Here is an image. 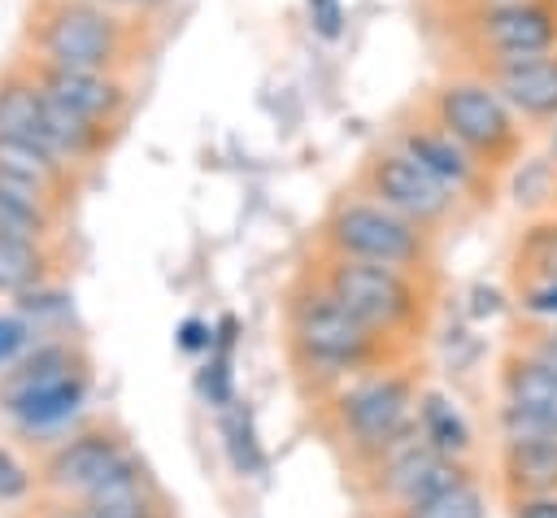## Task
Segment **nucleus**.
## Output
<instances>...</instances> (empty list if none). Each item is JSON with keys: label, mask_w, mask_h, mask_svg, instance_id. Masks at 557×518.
<instances>
[{"label": "nucleus", "mask_w": 557, "mask_h": 518, "mask_svg": "<svg viewBox=\"0 0 557 518\" xmlns=\"http://www.w3.org/2000/svg\"><path fill=\"white\" fill-rule=\"evenodd\" d=\"M0 135L13 139H30L48 152H57L52 135H48V118H44V96L35 87V78L26 70H9L0 78ZM61 157V152H57ZM65 161V157H61Z\"/></svg>", "instance_id": "obj_17"}, {"label": "nucleus", "mask_w": 557, "mask_h": 518, "mask_svg": "<svg viewBox=\"0 0 557 518\" xmlns=\"http://www.w3.org/2000/svg\"><path fill=\"white\" fill-rule=\"evenodd\" d=\"M152 17L157 13H122L91 0H39L26 22V39L35 48V61L131 74L157 44Z\"/></svg>", "instance_id": "obj_2"}, {"label": "nucleus", "mask_w": 557, "mask_h": 518, "mask_svg": "<svg viewBox=\"0 0 557 518\" xmlns=\"http://www.w3.org/2000/svg\"><path fill=\"white\" fill-rule=\"evenodd\" d=\"M91 4H104V9H122V13H161V9H170L174 0H91Z\"/></svg>", "instance_id": "obj_29"}, {"label": "nucleus", "mask_w": 557, "mask_h": 518, "mask_svg": "<svg viewBox=\"0 0 557 518\" xmlns=\"http://www.w3.org/2000/svg\"><path fill=\"white\" fill-rule=\"evenodd\" d=\"M509 518H557V492H540V496H513Z\"/></svg>", "instance_id": "obj_27"}, {"label": "nucleus", "mask_w": 557, "mask_h": 518, "mask_svg": "<svg viewBox=\"0 0 557 518\" xmlns=\"http://www.w3.org/2000/svg\"><path fill=\"white\" fill-rule=\"evenodd\" d=\"M39 518H91V514L83 509V501H78V496H61V501H57V505H48Z\"/></svg>", "instance_id": "obj_31"}, {"label": "nucleus", "mask_w": 557, "mask_h": 518, "mask_svg": "<svg viewBox=\"0 0 557 518\" xmlns=\"http://www.w3.org/2000/svg\"><path fill=\"white\" fill-rule=\"evenodd\" d=\"M444 4H453V9H470V4H500V0H444Z\"/></svg>", "instance_id": "obj_32"}, {"label": "nucleus", "mask_w": 557, "mask_h": 518, "mask_svg": "<svg viewBox=\"0 0 557 518\" xmlns=\"http://www.w3.org/2000/svg\"><path fill=\"white\" fill-rule=\"evenodd\" d=\"M48 270H52L48 239H26V235L0 231V292L4 296L39 292L48 283Z\"/></svg>", "instance_id": "obj_20"}, {"label": "nucleus", "mask_w": 557, "mask_h": 518, "mask_svg": "<svg viewBox=\"0 0 557 518\" xmlns=\"http://www.w3.org/2000/svg\"><path fill=\"white\" fill-rule=\"evenodd\" d=\"M474 74L492 83L522 122L557 118V48L540 57H522V61H479Z\"/></svg>", "instance_id": "obj_13"}, {"label": "nucleus", "mask_w": 557, "mask_h": 518, "mask_svg": "<svg viewBox=\"0 0 557 518\" xmlns=\"http://www.w3.org/2000/svg\"><path fill=\"white\" fill-rule=\"evenodd\" d=\"M57 218H61V205H52L48 196L0 178V231L26 235V239H52Z\"/></svg>", "instance_id": "obj_22"}, {"label": "nucleus", "mask_w": 557, "mask_h": 518, "mask_svg": "<svg viewBox=\"0 0 557 518\" xmlns=\"http://www.w3.org/2000/svg\"><path fill=\"white\" fill-rule=\"evenodd\" d=\"M500 435H557V374H548L527 353L500 361Z\"/></svg>", "instance_id": "obj_12"}, {"label": "nucleus", "mask_w": 557, "mask_h": 518, "mask_svg": "<svg viewBox=\"0 0 557 518\" xmlns=\"http://www.w3.org/2000/svg\"><path fill=\"white\" fill-rule=\"evenodd\" d=\"M426 113L457 139L466 144L487 170H509L522 152V118L505 104V96L483 83L479 74L466 78H444L431 100Z\"/></svg>", "instance_id": "obj_6"}, {"label": "nucleus", "mask_w": 557, "mask_h": 518, "mask_svg": "<svg viewBox=\"0 0 557 518\" xmlns=\"http://www.w3.org/2000/svg\"><path fill=\"white\" fill-rule=\"evenodd\" d=\"M87 383H91V374H87V370H78V374H65V379L39 383V387H30V392H22V396L4 400V409H9L26 431H48V427L65 422V418L83 405Z\"/></svg>", "instance_id": "obj_18"}, {"label": "nucleus", "mask_w": 557, "mask_h": 518, "mask_svg": "<svg viewBox=\"0 0 557 518\" xmlns=\"http://www.w3.org/2000/svg\"><path fill=\"white\" fill-rule=\"evenodd\" d=\"M122 457H131V435L117 422H96L74 431L44 457L39 483L57 496H87Z\"/></svg>", "instance_id": "obj_11"}, {"label": "nucleus", "mask_w": 557, "mask_h": 518, "mask_svg": "<svg viewBox=\"0 0 557 518\" xmlns=\"http://www.w3.org/2000/svg\"><path fill=\"white\" fill-rule=\"evenodd\" d=\"M548 148H553V161H557V118H553V139H548Z\"/></svg>", "instance_id": "obj_33"}, {"label": "nucleus", "mask_w": 557, "mask_h": 518, "mask_svg": "<svg viewBox=\"0 0 557 518\" xmlns=\"http://www.w3.org/2000/svg\"><path fill=\"white\" fill-rule=\"evenodd\" d=\"M0 178L17 183L26 192H39V196H48L52 205L65 209V200L78 187V165L61 161L57 152H48V148H39L30 139L0 135Z\"/></svg>", "instance_id": "obj_15"}, {"label": "nucleus", "mask_w": 557, "mask_h": 518, "mask_svg": "<svg viewBox=\"0 0 557 518\" xmlns=\"http://www.w3.org/2000/svg\"><path fill=\"white\" fill-rule=\"evenodd\" d=\"M22 340H26V326L13 322V318H0V366L13 361V353L22 348Z\"/></svg>", "instance_id": "obj_28"}, {"label": "nucleus", "mask_w": 557, "mask_h": 518, "mask_svg": "<svg viewBox=\"0 0 557 518\" xmlns=\"http://www.w3.org/2000/svg\"><path fill=\"white\" fill-rule=\"evenodd\" d=\"M392 518H487V501H483V488L466 474L440 492H426V496L392 509Z\"/></svg>", "instance_id": "obj_23"}, {"label": "nucleus", "mask_w": 557, "mask_h": 518, "mask_svg": "<svg viewBox=\"0 0 557 518\" xmlns=\"http://www.w3.org/2000/svg\"><path fill=\"white\" fill-rule=\"evenodd\" d=\"M527 309H535V313H557V279L544 283V287H535V292H527Z\"/></svg>", "instance_id": "obj_30"}, {"label": "nucleus", "mask_w": 557, "mask_h": 518, "mask_svg": "<svg viewBox=\"0 0 557 518\" xmlns=\"http://www.w3.org/2000/svg\"><path fill=\"white\" fill-rule=\"evenodd\" d=\"M91 518H174L170 496L152 479V470L131 453L122 457L87 496H78Z\"/></svg>", "instance_id": "obj_14"}, {"label": "nucleus", "mask_w": 557, "mask_h": 518, "mask_svg": "<svg viewBox=\"0 0 557 518\" xmlns=\"http://www.w3.org/2000/svg\"><path fill=\"white\" fill-rule=\"evenodd\" d=\"M26 492H30V474L17 466L13 453L0 448V501H17V496H26Z\"/></svg>", "instance_id": "obj_25"}, {"label": "nucleus", "mask_w": 557, "mask_h": 518, "mask_svg": "<svg viewBox=\"0 0 557 518\" xmlns=\"http://www.w3.org/2000/svg\"><path fill=\"white\" fill-rule=\"evenodd\" d=\"M357 178H361L366 196L383 200L387 209H396L400 218L418 222L431 235H444L461 218V200L435 174H426L405 148H396L392 139L361 157V174Z\"/></svg>", "instance_id": "obj_7"}, {"label": "nucleus", "mask_w": 557, "mask_h": 518, "mask_svg": "<svg viewBox=\"0 0 557 518\" xmlns=\"http://www.w3.org/2000/svg\"><path fill=\"white\" fill-rule=\"evenodd\" d=\"M418 383L405 366L370 370L331 392V427L335 440L348 448L352 461L379 457L387 444H396L413 427L418 409Z\"/></svg>", "instance_id": "obj_5"}, {"label": "nucleus", "mask_w": 557, "mask_h": 518, "mask_svg": "<svg viewBox=\"0 0 557 518\" xmlns=\"http://www.w3.org/2000/svg\"><path fill=\"white\" fill-rule=\"evenodd\" d=\"M500 479L509 496L557 492V435H509L500 448Z\"/></svg>", "instance_id": "obj_16"}, {"label": "nucleus", "mask_w": 557, "mask_h": 518, "mask_svg": "<svg viewBox=\"0 0 557 518\" xmlns=\"http://www.w3.org/2000/svg\"><path fill=\"white\" fill-rule=\"evenodd\" d=\"M305 279H313L352 318H361L370 331L396 340L409 353L431 331V318H435L431 274L400 270V266H379V261H361V257H339V252L322 248V257L305 270Z\"/></svg>", "instance_id": "obj_3"}, {"label": "nucleus", "mask_w": 557, "mask_h": 518, "mask_svg": "<svg viewBox=\"0 0 557 518\" xmlns=\"http://www.w3.org/2000/svg\"><path fill=\"white\" fill-rule=\"evenodd\" d=\"M318 244L339 257H361V261L400 266V270H418V274H435V261H440V235L422 231L418 222L400 218L396 209H387L374 196L331 200V209L318 226Z\"/></svg>", "instance_id": "obj_4"}, {"label": "nucleus", "mask_w": 557, "mask_h": 518, "mask_svg": "<svg viewBox=\"0 0 557 518\" xmlns=\"http://www.w3.org/2000/svg\"><path fill=\"white\" fill-rule=\"evenodd\" d=\"M392 144L405 148L426 174H435L461 205H483V200H492V174H496V170H487L466 144H457L431 113L418 118V122L396 126Z\"/></svg>", "instance_id": "obj_9"}, {"label": "nucleus", "mask_w": 557, "mask_h": 518, "mask_svg": "<svg viewBox=\"0 0 557 518\" xmlns=\"http://www.w3.org/2000/svg\"><path fill=\"white\" fill-rule=\"evenodd\" d=\"M78 370H87V357L78 348H70V344H39L30 357H22L17 366L4 370L0 396L13 400V396H22V392H30L39 383H52V379H65V374H78Z\"/></svg>", "instance_id": "obj_21"}, {"label": "nucleus", "mask_w": 557, "mask_h": 518, "mask_svg": "<svg viewBox=\"0 0 557 518\" xmlns=\"http://www.w3.org/2000/svg\"><path fill=\"white\" fill-rule=\"evenodd\" d=\"M283 348L300 379H313V387H331V392L357 374L405 366L409 357V348L370 331L305 274L287 287L283 300Z\"/></svg>", "instance_id": "obj_1"}, {"label": "nucleus", "mask_w": 557, "mask_h": 518, "mask_svg": "<svg viewBox=\"0 0 557 518\" xmlns=\"http://www.w3.org/2000/svg\"><path fill=\"white\" fill-rule=\"evenodd\" d=\"M479 61H522L557 48V0H500L461 9Z\"/></svg>", "instance_id": "obj_8"}, {"label": "nucleus", "mask_w": 557, "mask_h": 518, "mask_svg": "<svg viewBox=\"0 0 557 518\" xmlns=\"http://www.w3.org/2000/svg\"><path fill=\"white\" fill-rule=\"evenodd\" d=\"M518 353H527L531 361H540L548 374H557V326H548L544 335H535V340H527Z\"/></svg>", "instance_id": "obj_26"}, {"label": "nucleus", "mask_w": 557, "mask_h": 518, "mask_svg": "<svg viewBox=\"0 0 557 518\" xmlns=\"http://www.w3.org/2000/svg\"><path fill=\"white\" fill-rule=\"evenodd\" d=\"M413 427L418 435L448 453V457H466L474 448V431L466 422V414L444 396V392H418V409H413Z\"/></svg>", "instance_id": "obj_19"}, {"label": "nucleus", "mask_w": 557, "mask_h": 518, "mask_svg": "<svg viewBox=\"0 0 557 518\" xmlns=\"http://www.w3.org/2000/svg\"><path fill=\"white\" fill-rule=\"evenodd\" d=\"M35 78V87L65 104L70 113L96 122V126H113L122 131L126 118H131V104H135V91H131V74H104V70H70V65H48V61H35L26 70Z\"/></svg>", "instance_id": "obj_10"}, {"label": "nucleus", "mask_w": 557, "mask_h": 518, "mask_svg": "<svg viewBox=\"0 0 557 518\" xmlns=\"http://www.w3.org/2000/svg\"><path fill=\"white\" fill-rule=\"evenodd\" d=\"M305 17H309L313 35L326 39V44H335L344 35V22H348L344 0H305Z\"/></svg>", "instance_id": "obj_24"}]
</instances>
